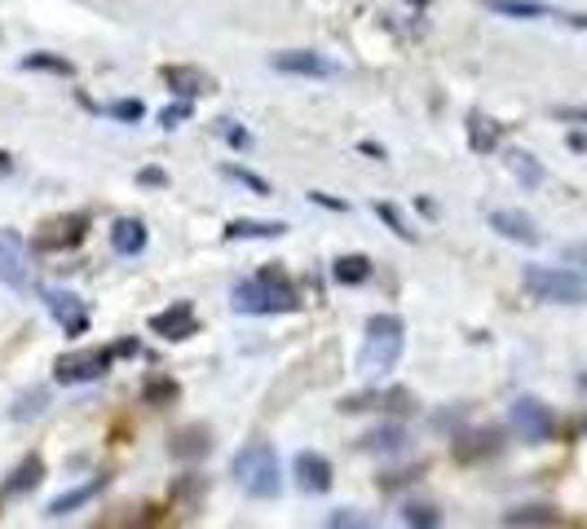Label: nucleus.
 <instances>
[{"mask_svg":"<svg viewBox=\"0 0 587 529\" xmlns=\"http://www.w3.org/2000/svg\"><path fill=\"white\" fill-rule=\"evenodd\" d=\"M570 151H579V155H587V133H570Z\"/></svg>","mask_w":587,"mask_h":529,"instance_id":"obj_37","label":"nucleus"},{"mask_svg":"<svg viewBox=\"0 0 587 529\" xmlns=\"http://www.w3.org/2000/svg\"><path fill=\"white\" fill-rule=\"evenodd\" d=\"M402 521H407V525H437L442 516H437L433 507H420V503H411V507L402 512Z\"/></svg>","mask_w":587,"mask_h":529,"instance_id":"obj_28","label":"nucleus"},{"mask_svg":"<svg viewBox=\"0 0 587 529\" xmlns=\"http://www.w3.org/2000/svg\"><path fill=\"white\" fill-rule=\"evenodd\" d=\"M579 428H583V437H587V415H583V423H579Z\"/></svg>","mask_w":587,"mask_h":529,"instance_id":"obj_41","label":"nucleus"},{"mask_svg":"<svg viewBox=\"0 0 587 529\" xmlns=\"http://www.w3.org/2000/svg\"><path fill=\"white\" fill-rule=\"evenodd\" d=\"M45 305H49V314L57 317V326L66 335H80L89 326V314H84L80 296H71V291H45Z\"/></svg>","mask_w":587,"mask_h":529,"instance_id":"obj_12","label":"nucleus"},{"mask_svg":"<svg viewBox=\"0 0 587 529\" xmlns=\"http://www.w3.org/2000/svg\"><path fill=\"white\" fill-rule=\"evenodd\" d=\"M565 261H574V264H583L587 269V243H570V247H565Z\"/></svg>","mask_w":587,"mask_h":529,"instance_id":"obj_33","label":"nucleus"},{"mask_svg":"<svg viewBox=\"0 0 587 529\" xmlns=\"http://www.w3.org/2000/svg\"><path fill=\"white\" fill-rule=\"evenodd\" d=\"M107 115H115V119H142V115H146V106H142V102H110Z\"/></svg>","mask_w":587,"mask_h":529,"instance_id":"obj_29","label":"nucleus"},{"mask_svg":"<svg viewBox=\"0 0 587 529\" xmlns=\"http://www.w3.org/2000/svg\"><path fill=\"white\" fill-rule=\"evenodd\" d=\"M314 204H322V208H331V212H345V204L340 199H327V195H310Z\"/></svg>","mask_w":587,"mask_h":529,"instance_id":"obj_36","label":"nucleus"},{"mask_svg":"<svg viewBox=\"0 0 587 529\" xmlns=\"http://www.w3.org/2000/svg\"><path fill=\"white\" fill-rule=\"evenodd\" d=\"M230 309H234V314H296V309H301V296L287 287V273L269 264L257 278L234 282Z\"/></svg>","mask_w":587,"mask_h":529,"instance_id":"obj_1","label":"nucleus"},{"mask_svg":"<svg viewBox=\"0 0 587 529\" xmlns=\"http://www.w3.org/2000/svg\"><path fill=\"white\" fill-rule=\"evenodd\" d=\"M561 516L552 507H517V512H504V525H556Z\"/></svg>","mask_w":587,"mask_h":529,"instance_id":"obj_21","label":"nucleus"},{"mask_svg":"<svg viewBox=\"0 0 587 529\" xmlns=\"http://www.w3.org/2000/svg\"><path fill=\"white\" fill-rule=\"evenodd\" d=\"M367 446H372V450H402V446H407V432H402V428H380V432L367 437Z\"/></svg>","mask_w":587,"mask_h":529,"instance_id":"obj_24","label":"nucleus"},{"mask_svg":"<svg viewBox=\"0 0 587 529\" xmlns=\"http://www.w3.org/2000/svg\"><path fill=\"white\" fill-rule=\"evenodd\" d=\"M110 247H115L119 256L146 252V225H142L137 216H119V221L110 225Z\"/></svg>","mask_w":587,"mask_h":529,"instance_id":"obj_14","label":"nucleus"},{"mask_svg":"<svg viewBox=\"0 0 587 529\" xmlns=\"http://www.w3.org/2000/svg\"><path fill=\"white\" fill-rule=\"evenodd\" d=\"M234 476L243 485V494L252 499H274L283 490V476H278V455L269 441H248L239 455H234Z\"/></svg>","mask_w":587,"mask_h":529,"instance_id":"obj_3","label":"nucleus"},{"mask_svg":"<svg viewBox=\"0 0 587 529\" xmlns=\"http://www.w3.org/2000/svg\"><path fill=\"white\" fill-rule=\"evenodd\" d=\"M163 75H168V84H177V93H181V98H195V93L213 89V80H204L199 71H186V66H168Z\"/></svg>","mask_w":587,"mask_h":529,"instance_id":"obj_19","label":"nucleus"},{"mask_svg":"<svg viewBox=\"0 0 587 529\" xmlns=\"http://www.w3.org/2000/svg\"><path fill=\"white\" fill-rule=\"evenodd\" d=\"M40 411H45V393H22L9 415H13V420H31V415H40Z\"/></svg>","mask_w":587,"mask_h":529,"instance_id":"obj_25","label":"nucleus"},{"mask_svg":"<svg viewBox=\"0 0 587 529\" xmlns=\"http://www.w3.org/2000/svg\"><path fill=\"white\" fill-rule=\"evenodd\" d=\"M225 137H230V146H248V142H252V137H248V133H239V128H230Z\"/></svg>","mask_w":587,"mask_h":529,"instance_id":"obj_38","label":"nucleus"},{"mask_svg":"<svg viewBox=\"0 0 587 529\" xmlns=\"http://www.w3.org/2000/svg\"><path fill=\"white\" fill-rule=\"evenodd\" d=\"M40 473H45V464H40V455H31V459H22V464L13 468V476L4 481V494H22V490H31V485L40 481Z\"/></svg>","mask_w":587,"mask_h":529,"instance_id":"obj_18","label":"nucleus"},{"mask_svg":"<svg viewBox=\"0 0 587 529\" xmlns=\"http://www.w3.org/2000/svg\"><path fill=\"white\" fill-rule=\"evenodd\" d=\"M292 473H296V485H301L305 494H327V490H331V481H336V473H331V459L319 455V450H301V455L292 459Z\"/></svg>","mask_w":587,"mask_h":529,"instance_id":"obj_8","label":"nucleus"},{"mask_svg":"<svg viewBox=\"0 0 587 529\" xmlns=\"http://www.w3.org/2000/svg\"><path fill=\"white\" fill-rule=\"evenodd\" d=\"M327 525H363V516H354V512H336Z\"/></svg>","mask_w":587,"mask_h":529,"instance_id":"obj_35","label":"nucleus"},{"mask_svg":"<svg viewBox=\"0 0 587 529\" xmlns=\"http://www.w3.org/2000/svg\"><path fill=\"white\" fill-rule=\"evenodd\" d=\"M561 124H587V106H556L552 110Z\"/></svg>","mask_w":587,"mask_h":529,"instance_id":"obj_30","label":"nucleus"},{"mask_svg":"<svg viewBox=\"0 0 587 529\" xmlns=\"http://www.w3.org/2000/svg\"><path fill=\"white\" fill-rule=\"evenodd\" d=\"M22 71H57V75H71V62L54 57V53H27L22 57Z\"/></svg>","mask_w":587,"mask_h":529,"instance_id":"obj_23","label":"nucleus"},{"mask_svg":"<svg viewBox=\"0 0 587 529\" xmlns=\"http://www.w3.org/2000/svg\"><path fill=\"white\" fill-rule=\"evenodd\" d=\"M469 133H473V151H495V142H499V128L495 124H486V115H469Z\"/></svg>","mask_w":587,"mask_h":529,"instance_id":"obj_22","label":"nucleus"},{"mask_svg":"<svg viewBox=\"0 0 587 529\" xmlns=\"http://www.w3.org/2000/svg\"><path fill=\"white\" fill-rule=\"evenodd\" d=\"M107 485V476H98V481H89V485H80V490H71V494H57L54 503H49V521H62L66 512H75V507H84L98 490Z\"/></svg>","mask_w":587,"mask_h":529,"instance_id":"obj_15","label":"nucleus"},{"mask_svg":"<svg viewBox=\"0 0 587 529\" xmlns=\"http://www.w3.org/2000/svg\"><path fill=\"white\" fill-rule=\"evenodd\" d=\"M160 397H177V384H172V379H160V384L146 388V402H160Z\"/></svg>","mask_w":587,"mask_h":529,"instance_id":"obj_32","label":"nucleus"},{"mask_svg":"<svg viewBox=\"0 0 587 529\" xmlns=\"http://www.w3.org/2000/svg\"><path fill=\"white\" fill-rule=\"evenodd\" d=\"M0 282L27 291V243L18 230H0Z\"/></svg>","mask_w":587,"mask_h":529,"instance_id":"obj_7","label":"nucleus"},{"mask_svg":"<svg viewBox=\"0 0 587 529\" xmlns=\"http://www.w3.org/2000/svg\"><path fill=\"white\" fill-rule=\"evenodd\" d=\"M287 225H278V221H230V230H225V238L230 243H239V238H278Z\"/></svg>","mask_w":587,"mask_h":529,"instance_id":"obj_16","label":"nucleus"},{"mask_svg":"<svg viewBox=\"0 0 587 529\" xmlns=\"http://www.w3.org/2000/svg\"><path fill=\"white\" fill-rule=\"evenodd\" d=\"M490 230L499 238H508V243H521V247H539L543 243V234L534 230V221L517 208H495L490 212Z\"/></svg>","mask_w":587,"mask_h":529,"instance_id":"obj_9","label":"nucleus"},{"mask_svg":"<svg viewBox=\"0 0 587 529\" xmlns=\"http://www.w3.org/2000/svg\"><path fill=\"white\" fill-rule=\"evenodd\" d=\"M508 420H513V428H517L526 441H534V446H543V441L556 437V415H552V406H543L539 397H517L513 411H508Z\"/></svg>","mask_w":587,"mask_h":529,"instance_id":"obj_6","label":"nucleus"},{"mask_svg":"<svg viewBox=\"0 0 587 529\" xmlns=\"http://www.w3.org/2000/svg\"><path fill=\"white\" fill-rule=\"evenodd\" d=\"M115 362V353L110 349H80V353H62L54 362V379L57 384H66V388H75V384H93V379H102Z\"/></svg>","mask_w":587,"mask_h":529,"instance_id":"obj_5","label":"nucleus"},{"mask_svg":"<svg viewBox=\"0 0 587 529\" xmlns=\"http://www.w3.org/2000/svg\"><path fill=\"white\" fill-rule=\"evenodd\" d=\"M225 177L243 181V186H248V190H257V195H269V181H261L257 172H248V168H239V163H230V168H225Z\"/></svg>","mask_w":587,"mask_h":529,"instance_id":"obj_26","label":"nucleus"},{"mask_svg":"<svg viewBox=\"0 0 587 529\" xmlns=\"http://www.w3.org/2000/svg\"><path fill=\"white\" fill-rule=\"evenodd\" d=\"M407 344V326L398 314H375L367 317V335H363V353H358V375L363 379H384L398 367Z\"/></svg>","mask_w":587,"mask_h":529,"instance_id":"obj_2","label":"nucleus"},{"mask_svg":"<svg viewBox=\"0 0 587 529\" xmlns=\"http://www.w3.org/2000/svg\"><path fill=\"white\" fill-rule=\"evenodd\" d=\"M481 4L499 18H513V22H543V18L561 22V9H552L548 0H481Z\"/></svg>","mask_w":587,"mask_h":529,"instance_id":"obj_11","label":"nucleus"},{"mask_svg":"<svg viewBox=\"0 0 587 529\" xmlns=\"http://www.w3.org/2000/svg\"><path fill=\"white\" fill-rule=\"evenodd\" d=\"M508 168L517 172V181H526V186H543V168H539V159L526 155V151H508Z\"/></svg>","mask_w":587,"mask_h":529,"instance_id":"obj_20","label":"nucleus"},{"mask_svg":"<svg viewBox=\"0 0 587 529\" xmlns=\"http://www.w3.org/2000/svg\"><path fill=\"white\" fill-rule=\"evenodd\" d=\"M186 115H190V106H186V102H177V106H163L160 124H168V128H172V124H181V119H186Z\"/></svg>","mask_w":587,"mask_h":529,"instance_id":"obj_31","label":"nucleus"},{"mask_svg":"<svg viewBox=\"0 0 587 529\" xmlns=\"http://www.w3.org/2000/svg\"><path fill=\"white\" fill-rule=\"evenodd\" d=\"M274 71H287V75H314V80H327V75H340V66L322 53L310 49H292V53H278L274 57Z\"/></svg>","mask_w":587,"mask_h":529,"instance_id":"obj_10","label":"nucleus"},{"mask_svg":"<svg viewBox=\"0 0 587 529\" xmlns=\"http://www.w3.org/2000/svg\"><path fill=\"white\" fill-rule=\"evenodd\" d=\"M561 22L574 27V31H587V13H561Z\"/></svg>","mask_w":587,"mask_h":529,"instance_id":"obj_34","label":"nucleus"},{"mask_svg":"<svg viewBox=\"0 0 587 529\" xmlns=\"http://www.w3.org/2000/svg\"><path fill=\"white\" fill-rule=\"evenodd\" d=\"M375 216H380V221H389V230H393L398 238H416V234H411V230L402 225V216H398V208H389V204H375Z\"/></svg>","mask_w":587,"mask_h":529,"instance_id":"obj_27","label":"nucleus"},{"mask_svg":"<svg viewBox=\"0 0 587 529\" xmlns=\"http://www.w3.org/2000/svg\"><path fill=\"white\" fill-rule=\"evenodd\" d=\"M195 309L186 305V300H177L172 309H163V314L151 317V331L155 335H163V340H186V335H195Z\"/></svg>","mask_w":587,"mask_h":529,"instance_id":"obj_13","label":"nucleus"},{"mask_svg":"<svg viewBox=\"0 0 587 529\" xmlns=\"http://www.w3.org/2000/svg\"><path fill=\"white\" fill-rule=\"evenodd\" d=\"M331 278L345 282V287H358V282L372 278V261L367 256H340V261L331 264Z\"/></svg>","mask_w":587,"mask_h":529,"instance_id":"obj_17","label":"nucleus"},{"mask_svg":"<svg viewBox=\"0 0 587 529\" xmlns=\"http://www.w3.org/2000/svg\"><path fill=\"white\" fill-rule=\"evenodd\" d=\"M521 287L543 305H587V282L556 264H526Z\"/></svg>","mask_w":587,"mask_h":529,"instance_id":"obj_4","label":"nucleus"},{"mask_svg":"<svg viewBox=\"0 0 587 529\" xmlns=\"http://www.w3.org/2000/svg\"><path fill=\"white\" fill-rule=\"evenodd\" d=\"M579 388H583V393H587V370H583V375H579Z\"/></svg>","mask_w":587,"mask_h":529,"instance_id":"obj_39","label":"nucleus"},{"mask_svg":"<svg viewBox=\"0 0 587 529\" xmlns=\"http://www.w3.org/2000/svg\"><path fill=\"white\" fill-rule=\"evenodd\" d=\"M0 172H9V159H4V155H0Z\"/></svg>","mask_w":587,"mask_h":529,"instance_id":"obj_40","label":"nucleus"}]
</instances>
